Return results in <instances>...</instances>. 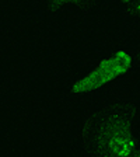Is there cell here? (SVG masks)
I'll return each instance as SVG.
<instances>
[{
	"label": "cell",
	"mask_w": 140,
	"mask_h": 157,
	"mask_svg": "<svg viewBox=\"0 0 140 157\" xmlns=\"http://www.w3.org/2000/svg\"><path fill=\"white\" fill-rule=\"evenodd\" d=\"M136 102L115 98L101 111H90L83 124L81 144L85 156L139 157L134 124Z\"/></svg>",
	"instance_id": "cell-1"
},
{
	"label": "cell",
	"mask_w": 140,
	"mask_h": 157,
	"mask_svg": "<svg viewBox=\"0 0 140 157\" xmlns=\"http://www.w3.org/2000/svg\"><path fill=\"white\" fill-rule=\"evenodd\" d=\"M125 53L126 52H123V51H118L116 53H114V55L109 56V58L102 59L101 62L98 63L88 75H85L84 77L78 78V80H76V82L73 83V86L70 87V94H87V93L94 91L95 83H97L109 69L114 67L125 56Z\"/></svg>",
	"instance_id": "cell-2"
},
{
	"label": "cell",
	"mask_w": 140,
	"mask_h": 157,
	"mask_svg": "<svg viewBox=\"0 0 140 157\" xmlns=\"http://www.w3.org/2000/svg\"><path fill=\"white\" fill-rule=\"evenodd\" d=\"M72 4L81 10H87L94 4V0H46V9L51 13H56L62 6Z\"/></svg>",
	"instance_id": "cell-3"
},
{
	"label": "cell",
	"mask_w": 140,
	"mask_h": 157,
	"mask_svg": "<svg viewBox=\"0 0 140 157\" xmlns=\"http://www.w3.org/2000/svg\"><path fill=\"white\" fill-rule=\"evenodd\" d=\"M127 13L140 23V0H132L127 4Z\"/></svg>",
	"instance_id": "cell-4"
},
{
	"label": "cell",
	"mask_w": 140,
	"mask_h": 157,
	"mask_svg": "<svg viewBox=\"0 0 140 157\" xmlns=\"http://www.w3.org/2000/svg\"><path fill=\"white\" fill-rule=\"evenodd\" d=\"M119 2H121V3H122V4H125V6H127V4L131 3L132 0H119Z\"/></svg>",
	"instance_id": "cell-5"
},
{
	"label": "cell",
	"mask_w": 140,
	"mask_h": 157,
	"mask_svg": "<svg viewBox=\"0 0 140 157\" xmlns=\"http://www.w3.org/2000/svg\"><path fill=\"white\" fill-rule=\"evenodd\" d=\"M137 62L140 63V49H139V52H137Z\"/></svg>",
	"instance_id": "cell-6"
},
{
	"label": "cell",
	"mask_w": 140,
	"mask_h": 157,
	"mask_svg": "<svg viewBox=\"0 0 140 157\" xmlns=\"http://www.w3.org/2000/svg\"><path fill=\"white\" fill-rule=\"evenodd\" d=\"M139 157H140V151H139Z\"/></svg>",
	"instance_id": "cell-7"
}]
</instances>
